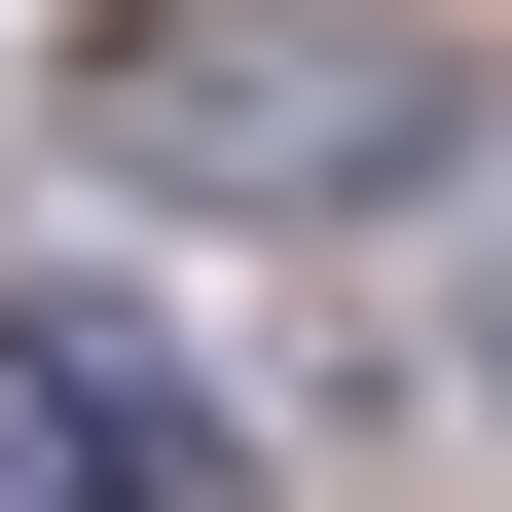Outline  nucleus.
Here are the masks:
<instances>
[{
    "label": "nucleus",
    "instance_id": "obj_1",
    "mask_svg": "<svg viewBox=\"0 0 512 512\" xmlns=\"http://www.w3.org/2000/svg\"><path fill=\"white\" fill-rule=\"evenodd\" d=\"M110 147L220 183V220H366V183L439 147V74L366 37V0H183V37H110Z\"/></svg>",
    "mask_w": 512,
    "mask_h": 512
},
{
    "label": "nucleus",
    "instance_id": "obj_3",
    "mask_svg": "<svg viewBox=\"0 0 512 512\" xmlns=\"http://www.w3.org/2000/svg\"><path fill=\"white\" fill-rule=\"evenodd\" d=\"M439 330H476V366H512V256H476V293H439Z\"/></svg>",
    "mask_w": 512,
    "mask_h": 512
},
{
    "label": "nucleus",
    "instance_id": "obj_2",
    "mask_svg": "<svg viewBox=\"0 0 512 512\" xmlns=\"http://www.w3.org/2000/svg\"><path fill=\"white\" fill-rule=\"evenodd\" d=\"M0 476L37 512H256V403L110 293V256H37V293H0Z\"/></svg>",
    "mask_w": 512,
    "mask_h": 512
}]
</instances>
